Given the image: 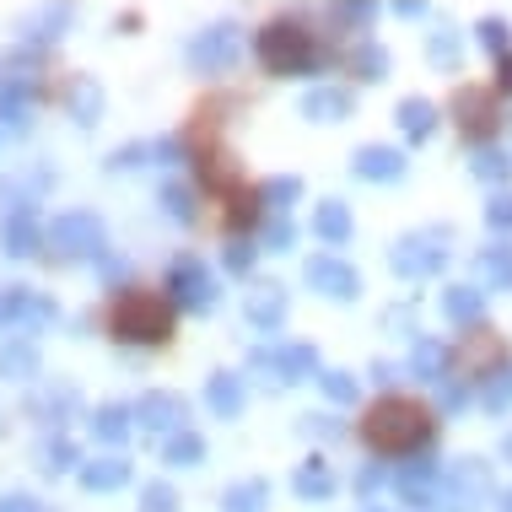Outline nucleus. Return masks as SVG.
I'll return each instance as SVG.
<instances>
[{"instance_id": "obj_1", "label": "nucleus", "mask_w": 512, "mask_h": 512, "mask_svg": "<svg viewBox=\"0 0 512 512\" xmlns=\"http://www.w3.org/2000/svg\"><path fill=\"white\" fill-rule=\"evenodd\" d=\"M367 437L389 453H410L432 437V415H426V405H415V399H383L367 415Z\"/></svg>"}, {"instance_id": "obj_2", "label": "nucleus", "mask_w": 512, "mask_h": 512, "mask_svg": "<svg viewBox=\"0 0 512 512\" xmlns=\"http://www.w3.org/2000/svg\"><path fill=\"white\" fill-rule=\"evenodd\" d=\"M114 324H124L135 340H162L168 335V308H135V302H124V308H114Z\"/></svg>"}]
</instances>
